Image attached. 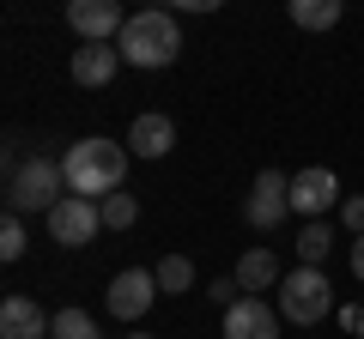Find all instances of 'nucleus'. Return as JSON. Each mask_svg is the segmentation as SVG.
<instances>
[{"label": "nucleus", "instance_id": "1", "mask_svg": "<svg viewBox=\"0 0 364 339\" xmlns=\"http://www.w3.org/2000/svg\"><path fill=\"white\" fill-rule=\"evenodd\" d=\"M61 170H67V194L104 200V194H116V188H122V176H128V145L104 140V133H91V140L67 145Z\"/></svg>", "mask_w": 364, "mask_h": 339}, {"label": "nucleus", "instance_id": "2", "mask_svg": "<svg viewBox=\"0 0 364 339\" xmlns=\"http://www.w3.org/2000/svg\"><path fill=\"white\" fill-rule=\"evenodd\" d=\"M116 49H122V61H134V67H170V61H176V49H182L176 18H170L164 6H140V13L122 25Z\"/></svg>", "mask_w": 364, "mask_h": 339}, {"label": "nucleus", "instance_id": "3", "mask_svg": "<svg viewBox=\"0 0 364 339\" xmlns=\"http://www.w3.org/2000/svg\"><path fill=\"white\" fill-rule=\"evenodd\" d=\"M67 200V170L55 164V157H25V164H13V182H6V212H43L49 218L55 206Z\"/></svg>", "mask_w": 364, "mask_h": 339}, {"label": "nucleus", "instance_id": "4", "mask_svg": "<svg viewBox=\"0 0 364 339\" xmlns=\"http://www.w3.org/2000/svg\"><path fill=\"white\" fill-rule=\"evenodd\" d=\"M328 309H334V285H328L322 267H298V273L279 279V315H286V321L310 327V321H322Z\"/></svg>", "mask_w": 364, "mask_h": 339}, {"label": "nucleus", "instance_id": "5", "mask_svg": "<svg viewBox=\"0 0 364 339\" xmlns=\"http://www.w3.org/2000/svg\"><path fill=\"white\" fill-rule=\"evenodd\" d=\"M97 230H104V206H97V200H85V194H67L61 206L49 212V236H55L61 248H85Z\"/></svg>", "mask_w": 364, "mask_h": 339}, {"label": "nucleus", "instance_id": "6", "mask_svg": "<svg viewBox=\"0 0 364 339\" xmlns=\"http://www.w3.org/2000/svg\"><path fill=\"white\" fill-rule=\"evenodd\" d=\"M291 212V176H279V170H261L255 188H249L243 200V218L255 224V230H279V218Z\"/></svg>", "mask_w": 364, "mask_h": 339}, {"label": "nucleus", "instance_id": "7", "mask_svg": "<svg viewBox=\"0 0 364 339\" xmlns=\"http://www.w3.org/2000/svg\"><path fill=\"white\" fill-rule=\"evenodd\" d=\"M109 315H116V321H140V315L146 309H152V303H158V273H146V267H128V273H116V279H109Z\"/></svg>", "mask_w": 364, "mask_h": 339}, {"label": "nucleus", "instance_id": "8", "mask_svg": "<svg viewBox=\"0 0 364 339\" xmlns=\"http://www.w3.org/2000/svg\"><path fill=\"white\" fill-rule=\"evenodd\" d=\"M67 25L79 30V43H116L122 37V0H67Z\"/></svg>", "mask_w": 364, "mask_h": 339}, {"label": "nucleus", "instance_id": "9", "mask_svg": "<svg viewBox=\"0 0 364 339\" xmlns=\"http://www.w3.org/2000/svg\"><path fill=\"white\" fill-rule=\"evenodd\" d=\"M334 200H340V176H334V170L310 164V170H298V176H291V212H304V218H322Z\"/></svg>", "mask_w": 364, "mask_h": 339}, {"label": "nucleus", "instance_id": "10", "mask_svg": "<svg viewBox=\"0 0 364 339\" xmlns=\"http://www.w3.org/2000/svg\"><path fill=\"white\" fill-rule=\"evenodd\" d=\"M55 315H43L37 297H6L0 303V339H49Z\"/></svg>", "mask_w": 364, "mask_h": 339}, {"label": "nucleus", "instance_id": "11", "mask_svg": "<svg viewBox=\"0 0 364 339\" xmlns=\"http://www.w3.org/2000/svg\"><path fill=\"white\" fill-rule=\"evenodd\" d=\"M225 339H279V315L261 297H237L225 309Z\"/></svg>", "mask_w": 364, "mask_h": 339}, {"label": "nucleus", "instance_id": "12", "mask_svg": "<svg viewBox=\"0 0 364 339\" xmlns=\"http://www.w3.org/2000/svg\"><path fill=\"white\" fill-rule=\"evenodd\" d=\"M122 73V49L116 43H79L73 49V85H109V79Z\"/></svg>", "mask_w": 364, "mask_h": 339}, {"label": "nucleus", "instance_id": "13", "mask_svg": "<svg viewBox=\"0 0 364 339\" xmlns=\"http://www.w3.org/2000/svg\"><path fill=\"white\" fill-rule=\"evenodd\" d=\"M170 145H176L170 116H134V128H128V152L134 157H164Z\"/></svg>", "mask_w": 364, "mask_h": 339}, {"label": "nucleus", "instance_id": "14", "mask_svg": "<svg viewBox=\"0 0 364 339\" xmlns=\"http://www.w3.org/2000/svg\"><path fill=\"white\" fill-rule=\"evenodd\" d=\"M286 13L298 30H334L340 13H346V0H286Z\"/></svg>", "mask_w": 364, "mask_h": 339}, {"label": "nucleus", "instance_id": "15", "mask_svg": "<svg viewBox=\"0 0 364 339\" xmlns=\"http://www.w3.org/2000/svg\"><path fill=\"white\" fill-rule=\"evenodd\" d=\"M279 279L286 273H279V261H273L267 248H249L243 261H237V285L243 291H267V285H279Z\"/></svg>", "mask_w": 364, "mask_h": 339}, {"label": "nucleus", "instance_id": "16", "mask_svg": "<svg viewBox=\"0 0 364 339\" xmlns=\"http://www.w3.org/2000/svg\"><path fill=\"white\" fill-rule=\"evenodd\" d=\"M152 273H158V291H170V297H182V291L195 285V267H188V255H164Z\"/></svg>", "mask_w": 364, "mask_h": 339}, {"label": "nucleus", "instance_id": "17", "mask_svg": "<svg viewBox=\"0 0 364 339\" xmlns=\"http://www.w3.org/2000/svg\"><path fill=\"white\" fill-rule=\"evenodd\" d=\"M328 243H334V236H328V224L310 218V224L298 230V261H304V267H322V261H328Z\"/></svg>", "mask_w": 364, "mask_h": 339}, {"label": "nucleus", "instance_id": "18", "mask_svg": "<svg viewBox=\"0 0 364 339\" xmlns=\"http://www.w3.org/2000/svg\"><path fill=\"white\" fill-rule=\"evenodd\" d=\"M97 206H104V230H134V218H140V200L122 194V188H116V194H104Z\"/></svg>", "mask_w": 364, "mask_h": 339}, {"label": "nucleus", "instance_id": "19", "mask_svg": "<svg viewBox=\"0 0 364 339\" xmlns=\"http://www.w3.org/2000/svg\"><path fill=\"white\" fill-rule=\"evenodd\" d=\"M49 339H104V333H97V321H91L85 309H61V315H55V333H49Z\"/></svg>", "mask_w": 364, "mask_h": 339}, {"label": "nucleus", "instance_id": "20", "mask_svg": "<svg viewBox=\"0 0 364 339\" xmlns=\"http://www.w3.org/2000/svg\"><path fill=\"white\" fill-rule=\"evenodd\" d=\"M0 255H6V261L25 255V218H18V212H6V224H0Z\"/></svg>", "mask_w": 364, "mask_h": 339}, {"label": "nucleus", "instance_id": "21", "mask_svg": "<svg viewBox=\"0 0 364 339\" xmlns=\"http://www.w3.org/2000/svg\"><path fill=\"white\" fill-rule=\"evenodd\" d=\"M340 218H346V230H352V236H364V194H352L346 206H340Z\"/></svg>", "mask_w": 364, "mask_h": 339}, {"label": "nucleus", "instance_id": "22", "mask_svg": "<svg viewBox=\"0 0 364 339\" xmlns=\"http://www.w3.org/2000/svg\"><path fill=\"white\" fill-rule=\"evenodd\" d=\"M231 291H243V285H237V279H213V285H207V297L219 303V309H231V303H237Z\"/></svg>", "mask_w": 364, "mask_h": 339}, {"label": "nucleus", "instance_id": "23", "mask_svg": "<svg viewBox=\"0 0 364 339\" xmlns=\"http://www.w3.org/2000/svg\"><path fill=\"white\" fill-rule=\"evenodd\" d=\"M170 6H176V13H219L225 0H170Z\"/></svg>", "mask_w": 364, "mask_h": 339}, {"label": "nucleus", "instance_id": "24", "mask_svg": "<svg viewBox=\"0 0 364 339\" xmlns=\"http://www.w3.org/2000/svg\"><path fill=\"white\" fill-rule=\"evenodd\" d=\"M352 273H358V285H364V236H352Z\"/></svg>", "mask_w": 364, "mask_h": 339}, {"label": "nucleus", "instance_id": "25", "mask_svg": "<svg viewBox=\"0 0 364 339\" xmlns=\"http://www.w3.org/2000/svg\"><path fill=\"white\" fill-rule=\"evenodd\" d=\"M346 327H358V333H364V309H346Z\"/></svg>", "mask_w": 364, "mask_h": 339}, {"label": "nucleus", "instance_id": "26", "mask_svg": "<svg viewBox=\"0 0 364 339\" xmlns=\"http://www.w3.org/2000/svg\"><path fill=\"white\" fill-rule=\"evenodd\" d=\"M128 339H152V333H128Z\"/></svg>", "mask_w": 364, "mask_h": 339}]
</instances>
